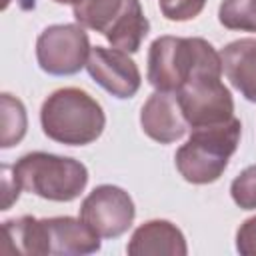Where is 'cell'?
Here are the masks:
<instances>
[{"instance_id":"10","label":"cell","mask_w":256,"mask_h":256,"mask_svg":"<svg viewBox=\"0 0 256 256\" xmlns=\"http://www.w3.org/2000/svg\"><path fill=\"white\" fill-rule=\"evenodd\" d=\"M44 252L58 256H84L100 250V236L82 220L72 216L42 218Z\"/></svg>"},{"instance_id":"16","label":"cell","mask_w":256,"mask_h":256,"mask_svg":"<svg viewBox=\"0 0 256 256\" xmlns=\"http://www.w3.org/2000/svg\"><path fill=\"white\" fill-rule=\"evenodd\" d=\"M218 20L228 30L256 32V0H222Z\"/></svg>"},{"instance_id":"7","label":"cell","mask_w":256,"mask_h":256,"mask_svg":"<svg viewBox=\"0 0 256 256\" xmlns=\"http://www.w3.org/2000/svg\"><path fill=\"white\" fill-rule=\"evenodd\" d=\"M178 106L190 128L214 126L234 118V100L222 76L198 74L176 92Z\"/></svg>"},{"instance_id":"2","label":"cell","mask_w":256,"mask_h":256,"mask_svg":"<svg viewBox=\"0 0 256 256\" xmlns=\"http://www.w3.org/2000/svg\"><path fill=\"white\" fill-rule=\"evenodd\" d=\"M44 134L66 146H86L100 138L106 116L100 102L80 88H60L52 92L40 108Z\"/></svg>"},{"instance_id":"23","label":"cell","mask_w":256,"mask_h":256,"mask_svg":"<svg viewBox=\"0 0 256 256\" xmlns=\"http://www.w3.org/2000/svg\"><path fill=\"white\" fill-rule=\"evenodd\" d=\"M158 2H164V0H158Z\"/></svg>"},{"instance_id":"9","label":"cell","mask_w":256,"mask_h":256,"mask_svg":"<svg viewBox=\"0 0 256 256\" xmlns=\"http://www.w3.org/2000/svg\"><path fill=\"white\" fill-rule=\"evenodd\" d=\"M86 70L96 84H100L106 92L122 100L132 98L142 84V76L136 62L128 56V52L118 48L94 46L90 50Z\"/></svg>"},{"instance_id":"20","label":"cell","mask_w":256,"mask_h":256,"mask_svg":"<svg viewBox=\"0 0 256 256\" xmlns=\"http://www.w3.org/2000/svg\"><path fill=\"white\" fill-rule=\"evenodd\" d=\"M10 166H2V210H8L12 206L14 200H18L22 186L18 184V180L14 178V174H10Z\"/></svg>"},{"instance_id":"11","label":"cell","mask_w":256,"mask_h":256,"mask_svg":"<svg viewBox=\"0 0 256 256\" xmlns=\"http://www.w3.org/2000/svg\"><path fill=\"white\" fill-rule=\"evenodd\" d=\"M140 126L148 138L160 144H172L188 130V122L184 120L176 94L158 90L144 102L140 110Z\"/></svg>"},{"instance_id":"19","label":"cell","mask_w":256,"mask_h":256,"mask_svg":"<svg viewBox=\"0 0 256 256\" xmlns=\"http://www.w3.org/2000/svg\"><path fill=\"white\" fill-rule=\"evenodd\" d=\"M236 250L242 256H256V216L240 224L236 232Z\"/></svg>"},{"instance_id":"22","label":"cell","mask_w":256,"mask_h":256,"mask_svg":"<svg viewBox=\"0 0 256 256\" xmlns=\"http://www.w3.org/2000/svg\"><path fill=\"white\" fill-rule=\"evenodd\" d=\"M52 2H56V4H72L74 6L78 0H52Z\"/></svg>"},{"instance_id":"6","label":"cell","mask_w":256,"mask_h":256,"mask_svg":"<svg viewBox=\"0 0 256 256\" xmlns=\"http://www.w3.org/2000/svg\"><path fill=\"white\" fill-rule=\"evenodd\" d=\"M90 40L80 24H54L40 32L36 40L38 66L52 76H72L80 72L90 56Z\"/></svg>"},{"instance_id":"21","label":"cell","mask_w":256,"mask_h":256,"mask_svg":"<svg viewBox=\"0 0 256 256\" xmlns=\"http://www.w3.org/2000/svg\"><path fill=\"white\" fill-rule=\"evenodd\" d=\"M10 2H14V0H2V8L6 10L8 6H10ZM18 2V6L22 8V10H30V8H34L36 6V2L34 0H16Z\"/></svg>"},{"instance_id":"18","label":"cell","mask_w":256,"mask_h":256,"mask_svg":"<svg viewBox=\"0 0 256 256\" xmlns=\"http://www.w3.org/2000/svg\"><path fill=\"white\" fill-rule=\"evenodd\" d=\"M158 4H160V12L164 14V18L172 22H186V20L196 18L204 10L206 0H164Z\"/></svg>"},{"instance_id":"4","label":"cell","mask_w":256,"mask_h":256,"mask_svg":"<svg viewBox=\"0 0 256 256\" xmlns=\"http://www.w3.org/2000/svg\"><path fill=\"white\" fill-rule=\"evenodd\" d=\"M12 174L22 190L52 202L76 200L88 184V170L80 160L50 152L24 154Z\"/></svg>"},{"instance_id":"8","label":"cell","mask_w":256,"mask_h":256,"mask_svg":"<svg viewBox=\"0 0 256 256\" xmlns=\"http://www.w3.org/2000/svg\"><path fill=\"white\" fill-rule=\"evenodd\" d=\"M136 210L130 194L112 184L96 186L80 204V220L100 238H118L134 222Z\"/></svg>"},{"instance_id":"15","label":"cell","mask_w":256,"mask_h":256,"mask_svg":"<svg viewBox=\"0 0 256 256\" xmlns=\"http://www.w3.org/2000/svg\"><path fill=\"white\" fill-rule=\"evenodd\" d=\"M0 108H2V134H0V146L10 148L18 144L28 128V118H26V108L24 104L14 98L12 94L4 92L0 96Z\"/></svg>"},{"instance_id":"13","label":"cell","mask_w":256,"mask_h":256,"mask_svg":"<svg viewBox=\"0 0 256 256\" xmlns=\"http://www.w3.org/2000/svg\"><path fill=\"white\" fill-rule=\"evenodd\" d=\"M222 70L230 84L250 102H256V40L240 38L220 52Z\"/></svg>"},{"instance_id":"12","label":"cell","mask_w":256,"mask_h":256,"mask_svg":"<svg viewBox=\"0 0 256 256\" xmlns=\"http://www.w3.org/2000/svg\"><path fill=\"white\" fill-rule=\"evenodd\" d=\"M130 256H186L182 230L168 220H148L138 226L126 246Z\"/></svg>"},{"instance_id":"1","label":"cell","mask_w":256,"mask_h":256,"mask_svg":"<svg viewBox=\"0 0 256 256\" xmlns=\"http://www.w3.org/2000/svg\"><path fill=\"white\" fill-rule=\"evenodd\" d=\"M198 74L222 76V58L204 38L158 36L148 48L146 78L158 92L176 94Z\"/></svg>"},{"instance_id":"14","label":"cell","mask_w":256,"mask_h":256,"mask_svg":"<svg viewBox=\"0 0 256 256\" xmlns=\"http://www.w3.org/2000/svg\"><path fill=\"white\" fill-rule=\"evenodd\" d=\"M4 242L2 254H26V256H44L42 224L34 216H20L6 220L2 224Z\"/></svg>"},{"instance_id":"5","label":"cell","mask_w":256,"mask_h":256,"mask_svg":"<svg viewBox=\"0 0 256 256\" xmlns=\"http://www.w3.org/2000/svg\"><path fill=\"white\" fill-rule=\"evenodd\" d=\"M72 12L80 26L100 32L112 48L128 54L138 52L150 30L140 0H78Z\"/></svg>"},{"instance_id":"17","label":"cell","mask_w":256,"mask_h":256,"mask_svg":"<svg viewBox=\"0 0 256 256\" xmlns=\"http://www.w3.org/2000/svg\"><path fill=\"white\" fill-rule=\"evenodd\" d=\"M230 194L236 206L242 210L256 208V164L244 168L230 184Z\"/></svg>"},{"instance_id":"3","label":"cell","mask_w":256,"mask_h":256,"mask_svg":"<svg viewBox=\"0 0 256 256\" xmlns=\"http://www.w3.org/2000/svg\"><path fill=\"white\" fill-rule=\"evenodd\" d=\"M240 134L242 124L238 118L214 126L192 128L188 140L174 154L180 176L192 184L216 182L224 174L230 156L236 152Z\"/></svg>"}]
</instances>
